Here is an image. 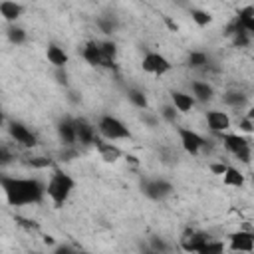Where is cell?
Wrapping results in <instances>:
<instances>
[{
    "instance_id": "cell-23",
    "label": "cell",
    "mask_w": 254,
    "mask_h": 254,
    "mask_svg": "<svg viewBox=\"0 0 254 254\" xmlns=\"http://www.w3.org/2000/svg\"><path fill=\"white\" fill-rule=\"evenodd\" d=\"M127 97H129V101H131L135 107H139V109H147V107H149L145 93L139 91V89H129V91H127Z\"/></svg>"
},
{
    "instance_id": "cell-22",
    "label": "cell",
    "mask_w": 254,
    "mask_h": 254,
    "mask_svg": "<svg viewBox=\"0 0 254 254\" xmlns=\"http://www.w3.org/2000/svg\"><path fill=\"white\" fill-rule=\"evenodd\" d=\"M224 103L230 105V107H234V109L244 107V105H246V95L240 93V91H228V93L224 95Z\"/></svg>"
},
{
    "instance_id": "cell-30",
    "label": "cell",
    "mask_w": 254,
    "mask_h": 254,
    "mask_svg": "<svg viewBox=\"0 0 254 254\" xmlns=\"http://www.w3.org/2000/svg\"><path fill=\"white\" fill-rule=\"evenodd\" d=\"M238 18V16H236ZM238 22L244 26V30L250 34V36H254V16H250V18H238Z\"/></svg>"
},
{
    "instance_id": "cell-8",
    "label": "cell",
    "mask_w": 254,
    "mask_h": 254,
    "mask_svg": "<svg viewBox=\"0 0 254 254\" xmlns=\"http://www.w3.org/2000/svg\"><path fill=\"white\" fill-rule=\"evenodd\" d=\"M143 190H145V194H147L149 198L161 200V198H165L167 194H171L173 187H171V183H167V181H163V179H155V181H147V183L143 185Z\"/></svg>"
},
{
    "instance_id": "cell-20",
    "label": "cell",
    "mask_w": 254,
    "mask_h": 254,
    "mask_svg": "<svg viewBox=\"0 0 254 254\" xmlns=\"http://www.w3.org/2000/svg\"><path fill=\"white\" fill-rule=\"evenodd\" d=\"M222 181H224V185H228V187H242V185H244V175H242L238 169L228 167L226 173L222 175Z\"/></svg>"
},
{
    "instance_id": "cell-11",
    "label": "cell",
    "mask_w": 254,
    "mask_h": 254,
    "mask_svg": "<svg viewBox=\"0 0 254 254\" xmlns=\"http://www.w3.org/2000/svg\"><path fill=\"white\" fill-rule=\"evenodd\" d=\"M75 131H77V141L83 145H95L97 137H95V127H91L87 121L83 119H75Z\"/></svg>"
},
{
    "instance_id": "cell-4",
    "label": "cell",
    "mask_w": 254,
    "mask_h": 254,
    "mask_svg": "<svg viewBox=\"0 0 254 254\" xmlns=\"http://www.w3.org/2000/svg\"><path fill=\"white\" fill-rule=\"evenodd\" d=\"M97 131L109 139V141H115V139H129L131 137V131L117 119V117H111V115H103L99 121H97Z\"/></svg>"
},
{
    "instance_id": "cell-15",
    "label": "cell",
    "mask_w": 254,
    "mask_h": 254,
    "mask_svg": "<svg viewBox=\"0 0 254 254\" xmlns=\"http://www.w3.org/2000/svg\"><path fill=\"white\" fill-rule=\"evenodd\" d=\"M95 149L99 151V155H101V159L105 163H113V161H117L121 157V149L119 147H115L113 143H105L101 139L95 141Z\"/></svg>"
},
{
    "instance_id": "cell-6",
    "label": "cell",
    "mask_w": 254,
    "mask_h": 254,
    "mask_svg": "<svg viewBox=\"0 0 254 254\" xmlns=\"http://www.w3.org/2000/svg\"><path fill=\"white\" fill-rule=\"evenodd\" d=\"M179 137H181L183 149H185L187 153H190V155H198L200 149L206 147V141H204L198 133H194V131H190V129H187V127H179Z\"/></svg>"
},
{
    "instance_id": "cell-27",
    "label": "cell",
    "mask_w": 254,
    "mask_h": 254,
    "mask_svg": "<svg viewBox=\"0 0 254 254\" xmlns=\"http://www.w3.org/2000/svg\"><path fill=\"white\" fill-rule=\"evenodd\" d=\"M8 38H10V42H14V44H22L24 40H26V32L22 30V28H8Z\"/></svg>"
},
{
    "instance_id": "cell-16",
    "label": "cell",
    "mask_w": 254,
    "mask_h": 254,
    "mask_svg": "<svg viewBox=\"0 0 254 254\" xmlns=\"http://www.w3.org/2000/svg\"><path fill=\"white\" fill-rule=\"evenodd\" d=\"M171 99H173V105H175L179 111H183V113H187V111H190V109L194 107V97L189 95V93L171 91Z\"/></svg>"
},
{
    "instance_id": "cell-39",
    "label": "cell",
    "mask_w": 254,
    "mask_h": 254,
    "mask_svg": "<svg viewBox=\"0 0 254 254\" xmlns=\"http://www.w3.org/2000/svg\"><path fill=\"white\" fill-rule=\"evenodd\" d=\"M44 242H46V244H54V238H52V236H46Z\"/></svg>"
},
{
    "instance_id": "cell-13",
    "label": "cell",
    "mask_w": 254,
    "mask_h": 254,
    "mask_svg": "<svg viewBox=\"0 0 254 254\" xmlns=\"http://www.w3.org/2000/svg\"><path fill=\"white\" fill-rule=\"evenodd\" d=\"M210 240L208 234H202V232H190V236H187L183 240V250L187 252H202L204 244Z\"/></svg>"
},
{
    "instance_id": "cell-9",
    "label": "cell",
    "mask_w": 254,
    "mask_h": 254,
    "mask_svg": "<svg viewBox=\"0 0 254 254\" xmlns=\"http://www.w3.org/2000/svg\"><path fill=\"white\" fill-rule=\"evenodd\" d=\"M228 238H230V250H244V252L254 250V232L238 230L232 232Z\"/></svg>"
},
{
    "instance_id": "cell-37",
    "label": "cell",
    "mask_w": 254,
    "mask_h": 254,
    "mask_svg": "<svg viewBox=\"0 0 254 254\" xmlns=\"http://www.w3.org/2000/svg\"><path fill=\"white\" fill-rule=\"evenodd\" d=\"M8 157H10V155H8V151H6L4 147H2V163H8V161H10Z\"/></svg>"
},
{
    "instance_id": "cell-36",
    "label": "cell",
    "mask_w": 254,
    "mask_h": 254,
    "mask_svg": "<svg viewBox=\"0 0 254 254\" xmlns=\"http://www.w3.org/2000/svg\"><path fill=\"white\" fill-rule=\"evenodd\" d=\"M58 81H60V83H65V81H67L65 71H64V73H62V71H58Z\"/></svg>"
},
{
    "instance_id": "cell-1",
    "label": "cell",
    "mask_w": 254,
    "mask_h": 254,
    "mask_svg": "<svg viewBox=\"0 0 254 254\" xmlns=\"http://www.w3.org/2000/svg\"><path fill=\"white\" fill-rule=\"evenodd\" d=\"M2 190L6 194V200L12 206H22V204H34L40 202L46 194V187L36 181V179H12V177H2L0 181Z\"/></svg>"
},
{
    "instance_id": "cell-19",
    "label": "cell",
    "mask_w": 254,
    "mask_h": 254,
    "mask_svg": "<svg viewBox=\"0 0 254 254\" xmlns=\"http://www.w3.org/2000/svg\"><path fill=\"white\" fill-rule=\"evenodd\" d=\"M190 89H192V95H194L198 101H210L212 95H214V89H212L206 81H192V83H190Z\"/></svg>"
},
{
    "instance_id": "cell-18",
    "label": "cell",
    "mask_w": 254,
    "mask_h": 254,
    "mask_svg": "<svg viewBox=\"0 0 254 254\" xmlns=\"http://www.w3.org/2000/svg\"><path fill=\"white\" fill-rule=\"evenodd\" d=\"M46 56H48V60H50V64H54L56 67H65V64H67V54L62 50V48H58V46H48V50H46Z\"/></svg>"
},
{
    "instance_id": "cell-2",
    "label": "cell",
    "mask_w": 254,
    "mask_h": 254,
    "mask_svg": "<svg viewBox=\"0 0 254 254\" xmlns=\"http://www.w3.org/2000/svg\"><path fill=\"white\" fill-rule=\"evenodd\" d=\"M73 187H75V181H73L67 173L56 171V173L52 175L48 187H46V192H48V196L52 198V202H54L56 206H62V204L67 200V196L71 194Z\"/></svg>"
},
{
    "instance_id": "cell-12",
    "label": "cell",
    "mask_w": 254,
    "mask_h": 254,
    "mask_svg": "<svg viewBox=\"0 0 254 254\" xmlns=\"http://www.w3.org/2000/svg\"><path fill=\"white\" fill-rule=\"evenodd\" d=\"M58 135L64 141V145H73L77 141V131H75V121L64 119L58 123Z\"/></svg>"
},
{
    "instance_id": "cell-7",
    "label": "cell",
    "mask_w": 254,
    "mask_h": 254,
    "mask_svg": "<svg viewBox=\"0 0 254 254\" xmlns=\"http://www.w3.org/2000/svg\"><path fill=\"white\" fill-rule=\"evenodd\" d=\"M8 131H10L12 139H14L16 143L24 145V147H36V145H38L36 135H34L26 125H22V123H18V121H12L10 127H8Z\"/></svg>"
},
{
    "instance_id": "cell-38",
    "label": "cell",
    "mask_w": 254,
    "mask_h": 254,
    "mask_svg": "<svg viewBox=\"0 0 254 254\" xmlns=\"http://www.w3.org/2000/svg\"><path fill=\"white\" fill-rule=\"evenodd\" d=\"M246 117H248V119H252V121H254V105H252V107H250V111H248V113H246Z\"/></svg>"
},
{
    "instance_id": "cell-35",
    "label": "cell",
    "mask_w": 254,
    "mask_h": 254,
    "mask_svg": "<svg viewBox=\"0 0 254 254\" xmlns=\"http://www.w3.org/2000/svg\"><path fill=\"white\" fill-rule=\"evenodd\" d=\"M165 22H167V26H169V28H171V30H175V32H177V30H179V26H177V24H175V22H173V20H169V18H165Z\"/></svg>"
},
{
    "instance_id": "cell-32",
    "label": "cell",
    "mask_w": 254,
    "mask_h": 254,
    "mask_svg": "<svg viewBox=\"0 0 254 254\" xmlns=\"http://www.w3.org/2000/svg\"><path fill=\"white\" fill-rule=\"evenodd\" d=\"M240 129L244 131V133H252L254 131V121L252 119H248V117H244V119H240Z\"/></svg>"
},
{
    "instance_id": "cell-33",
    "label": "cell",
    "mask_w": 254,
    "mask_h": 254,
    "mask_svg": "<svg viewBox=\"0 0 254 254\" xmlns=\"http://www.w3.org/2000/svg\"><path fill=\"white\" fill-rule=\"evenodd\" d=\"M226 169H228V165H224V163H210V171L214 175H224Z\"/></svg>"
},
{
    "instance_id": "cell-10",
    "label": "cell",
    "mask_w": 254,
    "mask_h": 254,
    "mask_svg": "<svg viewBox=\"0 0 254 254\" xmlns=\"http://www.w3.org/2000/svg\"><path fill=\"white\" fill-rule=\"evenodd\" d=\"M206 123L210 127V131L214 133H224L230 127V117L224 111H208L206 113Z\"/></svg>"
},
{
    "instance_id": "cell-21",
    "label": "cell",
    "mask_w": 254,
    "mask_h": 254,
    "mask_svg": "<svg viewBox=\"0 0 254 254\" xmlns=\"http://www.w3.org/2000/svg\"><path fill=\"white\" fill-rule=\"evenodd\" d=\"M99 48L105 58V67H111L115 62V56H117V46L113 42H99Z\"/></svg>"
},
{
    "instance_id": "cell-25",
    "label": "cell",
    "mask_w": 254,
    "mask_h": 254,
    "mask_svg": "<svg viewBox=\"0 0 254 254\" xmlns=\"http://www.w3.org/2000/svg\"><path fill=\"white\" fill-rule=\"evenodd\" d=\"M190 16L198 26H208L212 22V16L206 10H190Z\"/></svg>"
},
{
    "instance_id": "cell-5",
    "label": "cell",
    "mask_w": 254,
    "mask_h": 254,
    "mask_svg": "<svg viewBox=\"0 0 254 254\" xmlns=\"http://www.w3.org/2000/svg\"><path fill=\"white\" fill-rule=\"evenodd\" d=\"M143 69L149 71V73H155V75H163L167 71H171L173 64L159 52H147L145 58H143Z\"/></svg>"
},
{
    "instance_id": "cell-26",
    "label": "cell",
    "mask_w": 254,
    "mask_h": 254,
    "mask_svg": "<svg viewBox=\"0 0 254 254\" xmlns=\"http://www.w3.org/2000/svg\"><path fill=\"white\" fill-rule=\"evenodd\" d=\"M97 26L101 28V32L111 34V32L117 28V20H115L113 16H103V18H99V20H97Z\"/></svg>"
},
{
    "instance_id": "cell-34",
    "label": "cell",
    "mask_w": 254,
    "mask_h": 254,
    "mask_svg": "<svg viewBox=\"0 0 254 254\" xmlns=\"http://www.w3.org/2000/svg\"><path fill=\"white\" fill-rule=\"evenodd\" d=\"M153 248L155 250H169V246L167 244H163L161 240H157V238H153Z\"/></svg>"
},
{
    "instance_id": "cell-28",
    "label": "cell",
    "mask_w": 254,
    "mask_h": 254,
    "mask_svg": "<svg viewBox=\"0 0 254 254\" xmlns=\"http://www.w3.org/2000/svg\"><path fill=\"white\" fill-rule=\"evenodd\" d=\"M222 248H224V244L222 242H206L204 244V248H202V252L200 254H214V252H222Z\"/></svg>"
},
{
    "instance_id": "cell-14",
    "label": "cell",
    "mask_w": 254,
    "mask_h": 254,
    "mask_svg": "<svg viewBox=\"0 0 254 254\" xmlns=\"http://www.w3.org/2000/svg\"><path fill=\"white\" fill-rule=\"evenodd\" d=\"M83 60L91 65H105V58L101 54L99 42H87L83 48Z\"/></svg>"
},
{
    "instance_id": "cell-24",
    "label": "cell",
    "mask_w": 254,
    "mask_h": 254,
    "mask_svg": "<svg viewBox=\"0 0 254 254\" xmlns=\"http://www.w3.org/2000/svg\"><path fill=\"white\" fill-rule=\"evenodd\" d=\"M208 64V58L204 52H190L189 54V65L194 67V69H200V67H206Z\"/></svg>"
},
{
    "instance_id": "cell-17",
    "label": "cell",
    "mask_w": 254,
    "mask_h": 254,
    "mask_svg": "<svg viewBox=\"0 0 254 254\" xmlns=\"http://www.w3.org/2000/svg\"><path fill=\"white\" fill-rule=\"evenodd\" d=\"M22 12H24V8H22L18 2H12V0H4V2L0 4V14H2V16H4V20H8V22H12V20H18Z\"/></svg>"
},
{
    "instance_id": "cell-31",
    "label": "cell",
    "mask_w": 254,
    "mask_h": 254,
    "mask_svg": "<svg viewBox=\"0 0 254 254\" xmlns=\"http://www.w3.org/2000/svg\"><path fill=\"white\" fill-rule=\"evenodd\" d=\"M28 165H32V167H50L52 163H50V159H44V157H34V159H30V161H28Z\"/></svg>"
},
{
    "instance_id": "cell-3",
    "label": "cell",
    "mask_w": 254,
    "mask_h": 254,
    "mask_svg": "<svg viewBox=\"0 0 254 254\" xmlns=\"http://www.w3.org/2000/svg\"><path fill=\"white\" fill-rule=\"evenodd\" d=\"M224 149L232 153L240 163H250V145L248 139L238 133H218Z\"/></svg>"
},
{
    "instance_id": "cell-29",
    "label": "cell",
    "mask_w": 254,
    "mask_h": 254,
    "mask_svg": "<svg viewBox=\"0 0 254 254\" xmlns=\"http://www.w3.org/2000/svg\"><path fill=\"white\" fill-rule=\"evenodd\" d=\"M177 107L175 105H165L163 109H161V113H163V117L167 119V121H175L177 119V111H175Z\"/></svg>"
}]
</instances>
